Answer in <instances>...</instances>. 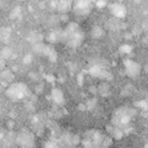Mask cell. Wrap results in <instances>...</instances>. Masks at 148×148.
<instances>
[{
    "instance_id": "9a60e30c",
    "label": "cell",
    "mask_w": 148,
    "mask_h": 148,
    "mask_svg": "<svg viewBox=\"0 0 148 148\" xmlns=\"http://www.w3.org/2000/svg\"><path fill=\"white\" fill-rule=\"evenodd\" d=\"M96 5H97L98 7H102V6L105 5V1H104V0H97V1H96Z\"/></svg>"
},
{
    "instance_id": "8fae6325",
    "label": "cell",
    "mask_w": 148,
    "mask_h": 148,
    "mask_svg": "<svg viewBox=\"0 0 148 148\" xmlns=\"http://www.w3.org/2000/svg\"><path fill=\"white\" fill-rule=\"evenodd\" d=\"M103 35H104V31H103V29L101 27H98V25H94L92 27V29H91V36L94 38H101Z\"/></svg>"
},
{
    "instance_id": "6da1fadb",
    "label": "cell",
    "mask_w": 148,
    "mask_h": 148,
    "mask_svg": "<svg viewBox=\"0 0 148 148\" xmlns=\"http://www.w3.org/2000/svg\"><path fill=\"white\" fill-rule=\"evenodd\" d=\"M6 94H7L8 97H10L13 99H20V98H23L28 94V88H27L25 84H23L21 82L13 83V84L9 86Z\"/></svg>"
},
{
    "instance_id": "ba28073f",
    "label": "cell",
    "mask_w": 148,
    "mask_h": 148,
    "mask_svg": "<svg viewBox=\"0 0 148 148\" xmlns=\"http://www.w3.org/2000/svg\"><path fill=\"white\" fill-rule=\"evenodd\" d=\"M51 96H52V99L57 103V104H62L64 103V94L60 89L58 88H54L51 92Z\"/></svg>"
},
{
    "instance_id": "4fadbf2b",
    "label": "cell",
    "mask_w": 148,
    "mask_h": 148,
    "mask_svg": "<svg viewBox=\"0 0 148 148\" xmlns=\"http://www.w3.org/2000/svg\"><path fill=\"white\" fill-rule=\"evenodd\" d=\"M120 51H121L123 53H128V52L132 51V47H131L130 45H121V46H120Z\"/></svg>"
},
{
    "instance_id": "7a4b0ae2",
    "label": "cell",
    "mask_w": 148,
    "mask_h": 148,
    "mask_svg": "<svg viewBox=\"0 0 148 148\" xmlns=\"http://www.w3.org/2000/svg\"><path fill=\"white\" fill-rule=\"evenodd\" d=\"M92 3L91 0H73L72 9L76 15H87L91 12Z\"/></svg>"
},
{
    "instance_id": "9c48e42d",
    "label": "cell",
    "mask_w": 148,
    "mask_h": 148,
    "mask_svg": "<svg viewBox=\"0 0 148 148\" xmlns=\"http://www.w3.org/2000/svg\"><path fill=\"white\" fill-rule=\"evenodd\" d=\"M13 56V50L8 46H3L1 50H0V59L2 60H7L9 59L10 57Z\"/></svg>"
},
{
    "instance_id": "e0dca14e",
    "label": "cell",
    "mask_w": 148,
    "mask_h": 148,
    "mask_svg": "<svg viewBox=\"0 0 148 148\" xmlns=\"http://www.w3.org/2000/svg\"><path fill=\"white\" fill-rule=\"evenodd\" d=\"M91 1H92V2H96V1H97V0H91Z\"/></svg>"
},
{
    "instance_id": "277c9868",
    "label": "cell",
    "mask_w": 148,
    "mask_h": 148,
    "mask_svg": "<svg viewBox=\"0 0 148 148\" xmlns=\"http://www.w3.org/2000/svg\"><path fill=\"white\" fill-rule=\"evenodd\" d=\"M17 145L21 148H34V136L28 132H22L17 136Z\"/></svg>"
},
{
    "instance_id": "2e32d148",
    "label": "cell",
    "mask_w": 148,
    "mask_h": 148,
    "mask_svg": "<svg viewBox=\"0 0 148 148\" xmlns=\"http://www.w3.org/2000/svg\"><path fill=\"white\" fill-rule=\"evenodd\" d=\"M80 81V84H82V81H83V76H82V74H79V76H77V82Z\"/></svg>"
},
{
    "instance_id": "5bb4252c",
    "label": "cell",
    "mask_w": 148,
    "mask_h": 148,
    "mask_svg": "<svg viewBox=\"0 0 148 148\" xmlns=\"http://www.w3.org/2000/svg\"><path fill=\"white\" fill-rule=\"evenodd\" d=\"M30 61H31V54H27L25 58L23 59V62H24V64H29Z\"/></svg>"
},
{
    "instance_id": "30bf717a",
    "label": "cell",
    "mask_w": 148,
    "mask_h": 148,
    "mask_svg": "<svg viewBox=\"0 0 148 148\" xmlns=\"http://www.w3.org/2000/svg\"><path fill=\"white\" fill-rule=\"evenodd\" d=\"M21 14H22V8H21L20 6H16V7H14V8L10 10L9 17H10L12 20H15V18H18V17L21 16Z\"/></svg>"
},
{
    "instance_id": "7c38bea8",
    "label": "cell",
    "mask_w": 148,
    "mask_h": 148,
    "mask_svg": "<svg viewBox=\"0 0 148 148\" xmlns=\"http://www.w3.org/2000/svg\"><path fill=\"white\" fill-rule=\"evenodd\" d=\"M1 76L6 80V81H8V82H10L13 79H14V74L9 71V69H5V71H2V73H1Z\"/></svg>"
},
{
    "instance_id": "5b68a950",
    "label": "cell",
    "mask_w": 148,
    "mask_h": 148,
    "mask_svg": "<svg viewBox=\"0 0 148 148\" xmlns=\"http://www.w3.org/2000/svg\"><path fill=\"white\" fill-rule=\"evenodd\" d=\"M130 111H131V110L125 109V108L118 109V110L116 111V113H114V118H116L117 123H118V124H121V125L127 124L128 120L131 119V113H130Z\"/></svg>"
},
{
    "instance_id": "3957f363",
    "label": "cell",
    "mask_w": 148,
    "mask_h": 148,
    "mask_svg": "<svg viewBox=\"0 0 148 148\" xmlns=\"http://www.w3.org/2000/svg\"><path fill=\"white\" fill-rule=\"evenodd\" d=\"M124 66H125V73L130 77H136L142 72V66L132 59H126L124 61Z\"/></svg>"
},
{
    "instance_id": "8992f818",
    "label": "cell",
    "mask_w": 148,
    "mask_h": 148,
    "mask_svg": "<svg viewBox=\"0 0 148 148\" xmlns=\"http://www.w3.org/2000/svg\"><path fill=\"white\" fill-rule=\"evenodd\" d=\"M110 9H111V13L114 16H117V17H123L126 14V8L123 5H120V3H113V5H111L110 6Z\"/></svg>"
},
{
    "instance_id": "52a82bcc",
    "label": "cell",
    "mask_w": 148,
    "mask_h": 148,
    "mask_svg": "<svg viewBox=\"0 0 148 148\" xmlns=\"http://www.w3.org/2000/svg\"><path fill=\"white\" fill-rule=\"evenodd\" d=\"M72 6L73 5H71V0H58L57 1V9L62 14L69 10Z\"/></svg>"
}]
</instances>
